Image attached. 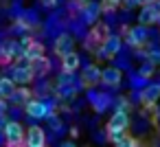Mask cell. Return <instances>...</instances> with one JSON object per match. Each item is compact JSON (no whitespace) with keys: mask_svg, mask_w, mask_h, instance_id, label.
<instances>
[{"mask_svg":"<svg viewBox=\"0 0 160 147\" xmlns=\"http://www.w3.org/2000/svg\"><path fill=\"white\" fill-rule=\"evenodd\" d=\"M147 35H149V31H147V27H129V31L121 38L127 46H132V48H140V46H145V42H147Z\"/></svg>","mask_w":160,"mask_h":147,"instance_id":"cell-4","label":"cell"},{"mask_svg":"<svg viewBox=\"0 0 160 147\" xmlns=\"http://www.w3.org/2000/svg\"><path fill=\"white\" fill-rule=\"evenodd\" d=\"M20 64H16L13 68H11V81L16 84V86H29L33 79H35V75H33V70H31V62L29 59H24L22 62V57L18 59Z\"/></svg>","mask_w":160,"mask_h":147,"instance_id":"cell-3","label":"cell"},{"mask_svg":"<svg viewBox=\"0 0 160 147\" xmlns=\"http://www.w3.org/2000/svg\"><path fill=\"white\" fill-rule=\"evenodd\" d=\"M24 147H46V132L38 125L29 127L24 134Z\"/></svg>","mask_w":160,"mask_h":147,"instance_id":"cell-7","label":"cell"},{"mask_svg":"<svg viewBox=\"0 0 160 147\" xmlns=\"http://www.w3.org/2000/svg\"><path fill=\"white\" fill-rule=\"evenodd\" d=\"M57 5V0H42V7H46V9H53Z\"/></svg>","mask_w":160,"mask_h":147,"instance_id":"cell-25","label":"cell"},{"mask_svg":"<svg viewBox=\"0 0 160 147\" xmlns=\"http://www.w3.org/2000/svg\"><path fill=\"white\" fill-rule=\"evenodd\" d=\"M153 3H158V0H138V5H142V7L145 5H153Z\"/></svg>","mask_w":160,"mask_h":147,"instance_id":"cell-27","label":"cell"},{"mask_svg":"<svg viewBox=\"0 0 160 147\" xmlns=\"http://www.w3.org/2000/svg\"><path fill=\"white\" fill-rule=\"evenodd\" d=\"M116 147H140V143H138L134 136H125L121 143H116Z\"/></svg>","mask_w":160,"mask_h":147,"instance_id":"cell-22","label":"cell"},{"mask_svg":"<svg viewBox=\"0 0 160 147\" xmlns=\"http://www.w3.org/2000/svg\"><path fill=\"white\" fill-rule=\"evenodd\" d=\"M153 70H156V66H153L151 62H147V59H145V64H142V66H140V70H138V77L147 84V79H149V77H153Z\"/></svg>","mask_w":160,"mask_h":147,"instance_id":"cell-19","label":"cell"},{"mask_svg":"<svg viewBox=\"0 0 160 147\" xmlns=\"http://www.w3.org/2000/svg\"><path fill=\"white\" fill-rule=\"evenodd\" d=\"M83 86H94V84H101V68L99 66H94V64H90V66H86V70H83Z\"/></svg>","mask_w":160,"mask_h":147,"instance_id":"cell-16","label":"cell"},{"mask_svg":"<svg viewBox=\"0 0 160 147\" xmlns=\"http://www.w3.org/2000/svg\"><path fill=\"white\" fill-rule=\"evenodd\" d=\"M147 62H151L153 66H158V64H160V48H158V51H149V53H147Z\"/></svg>","mask_w":160,"mask_h":147,"instance_id":"cell-23","label":"cell"},{"mask_svg":"<svg viewBox=\"0 0 160 147\" xmlns=\"http://www.w3.org/2000/svg\"><path fill=\"white\" fill-rule=\"evenodd\" d=\"M158 99H160V84H145V88L140 90L142 105L145 108H153Z\"/></svg>","mask_w":160,"mask_h":147,"instance_id":"cell-9","label":"cell"},{"mask_svg":"<svg viewBox=\"0 0 160 147\" xmlns=\"http://www.w3.org/2000/svg\"><path fill=\"white\" fill-rule=\"evenodd\" d=\"M62 147H77V145H75L72 140H68V143H62Z\"/></svg>","mask_w":160,"mask_h":147,"instance_id":"cell-28","label":"cell"},{"mask_svg":"<svg viewBox=\"0 0 160 147\" xmlns=\"http://www.w3.org/2000/svg\"><path fill=\"white\" fill-rule=\"evenodd\" d=\"M31 70H33L35 77H46L48 70H51V59H48L46 55L40 57V59H33V62H31Z\"/></svg>","mask_w":160,"mask_h":147,"instance_id":"cell-15","label":"cell"},{"mask_svg":"<svg viewBox=\"0 0 160 147\" xmlns=\"http://www.w3.org/2000/svg\"><path fill=\"white\" fill-rule=\"evenodd\" d=\"M121 48H123V40H121V35H114V33H112V35L108 38V42L97 51V55H99V57H105V59H112V57L118 55Z\"/></svg>","mask_w":160,"mask_h":147,"instance_id":"cell-5","label":"cell"},{"mask_svg":"<svg viewBox=\"0 0 160 147\" xmlns=\"http://www.w3.org/2000/svg\"><path fill=\"white\" fill-rule=\"evenodd\" d=\"M53 51H55V55H59V57L68 55L70 51H75V38H72L70 33H59V35L55 38Z\"/></svg>","mask_w":160,"mask_h":147,"instance_id":"cell-8","label":"cell"},{"mask_svg":"<svg viewBox=\"0 0 160 147\" xmlns=\"http://www.w3.org/2000/svg\"><path fill=\"white\" fill-rule=\"evenodd\" d=\"M99 7H101V13H114V11L118 9V3H112V0H101Z\"/></svg>","mask_w":160,"mask_h":147,"instance_id":"cell-21","label":"cell"},{"mask_svg":"<svg viewBox=\"0 0 160 147\" xmlns=\"http://www.w3.org/2000/svg\"><path fill=\"white\" fill-rule=\"evenodd\" d=\"M44 53H46L44 44H42V42H38V40H33V42H31V44L24 48L22 57H24V59H29V62H33V59H40V57H44Z\"/></svg>","mask_w":160,"mask_h":147,"instance_id":"cell-14","label":"cell"},{"mask_svg":"<svg viewBox=\"0 0 160 147\" xmlns=\"http://www.w3.org/2000/svg\"><path fill=\"white\" fill-rule=\"evenodd\" d=\"M112 3H121V0H112Z\"/></svg>","mask_w":160,"mask_h":147,"instance_id":"cell-29","label":"cell"},{"mask_svg":"<svg viewBox=\"0 0 160 147\" xmlns=\"http://www.w3.org/2000/svg\"><path fill=\"white\" fill-rule=\"evenodd\" d=\"M112 35V31H110V24L108 22H94L92 27H90V31H88V35H86V48L88 51H99L105 42H108V38Z\"/></svg>","mask_w":160,"mask_h":147,"instance_id":"cell-1","label":"cell"},{"mask_svg":"<svg viewBox=\"0 0 160 147\" xmlns=\"http://www.w3.org/2000/svg\"><path fill=\"white\" fill-rule=\"evenodd\" d=\"M2 132H5V145L7 147H24V134L27 132H24L20 121H7Z\"/></svg>","mask_w":160,"mask_h":147,"instance_id":"cell-2","label":"cell"},{"mask_svg":"<svg viewBox=\"0 0 160 147\" xmlns=\"http://www.w3.org/2000/svg\"><path fill=\"white\" fill-rule=\"evenodd\" d=\"M31 97H33V92H31L27 86H22V88L18 86V88H16V92L11 94V99H16V101H24V103H27V101H31Z\"/></svg>","mask_w":160,"mask_h":147,"instance_id":"cell-18","label":"cell"},{"mask_svg":"<svg viewBox=\"0 0 160 147\" xmlns=\"http://www.w3.org/2000/svg\"><path fill=\"white\" fill-rule=\"evenodd\" d=\"M160 18V3H153V5H145L138 13V24L140 27H151L156 24Z\"/></svg>","mask_w":160,"mask_h":147,"instance_id":"cell-6","label":"cell"},{"mask_svg":"<svg viewBox=\"0 0 160 147\" xmlns=\"http://www.w3.org/2000/svg\"><path fill=\"white\" fill-rule=\"evenodd\" d=\"M138 5V0H125V9H129V7H136Z\"/></svg>","mask_w":160,"mask_h":147,"instance_id":"cell-26","label":"cell"},{"mask_svg":"<svg viewBox=\"0 0 160 147\" xmlns=\"http://www.w3.org/2000/svg\"><path fill=\"white\" fill-rule=\"evenodd\" d=\"M99 13H101V7H99V5H94V3H92V5H88V3L83 5V11H81V16H83V20H86L90 27H92V24L99 20Z\"/></svg>","mask_w":160,"mask_h":147,"instance_id":"cell-17","label":"cell"},{"mask_svg":"<svg viewBox=\"0 0 160 147\" xmlns=\"http://www.w3.org/2000/svg\"><path fill=\"white\" fill-rule=\"evenodd\" d=\"M129 127V114H121V112H114L108 121V134H114V132H127Z\"/></svg>","mask_w":160,"mask_h":147,"instance_id":"cell-10","label":"cell"},{"mask_svg":"<svg viewBox=\"0 0 160 147\" xmlns=\"http://www.w3.org/2000/svg\"><path fill=\"white\" fill-rule=\"evenodd\" d=\"M90 103L94 105L97 112H103L105 105H108V97H105V94H92V97H90Z\"/></svg>","mask_w":160,"mask_h":147,"instance_id":"cell-20","label":"cell"},{"mask_svg":"<svg viewBox=\"0 0 160 147\" xmlns=\"http://www.w3.org/2000/svg\"><path fill=\"white\" fill-rule=\"evenodd\" d=\"M116 112H121V114H127V112H129V101H127V99H121V101H118V108H116Z\"/></svg>","mask_w":160,"mask_h":147,"instance_id":"cell-24","label":"cell"},{"mask_svg":"<svg viewBox=\"0 0 160 147\" xmlns=\"http://www.w3.org/2000/svg\"><path fill=\"white\" fill-rule=\"evenodd\" d=\"M121 79H123V73H121V68H116V66H108V68L101 70V84H105V86H110V88H116V86L121 84Z\"/></svg>","mask_w":160,"mask_h":147,"instance_id":"cell-11","label":"cell"},{"mask_svg":"<svg viewBox=\"0 0 160 147\" xmlns=\"http://www.w3.org/2000/svg\"><path fill=\"white\" fill-rule=\"evenodd\" d=\"M79 66H81V57H79L75 51H70L68 55H64V57H62V70H64L66 75H72Z\"/></svg>","mask_w":160,"mask_h":147,"instance_id":"cell-13","label":"cell"},{"mask_svg":"<svg viewBox=\"0 0 160 147\" xmlns=\"http://www.w3.org/2000/svg\"><path fill=\"white\" fill-rule=\"evenodd\" d=\"M24 110H27V114L33 116V119H46V116H48V105H46L44 101H40V99L27 101Z\"/></svg>","mask_w":160,"mask_h":147,"instance_id":"cell-12","label":"cell"}]
</instances>
